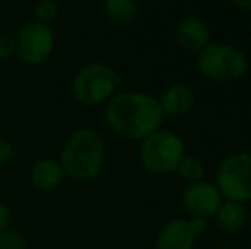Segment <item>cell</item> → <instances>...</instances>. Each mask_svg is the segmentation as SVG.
<instances>
[{"label":"cell","instance_id":"1","mask_svg":"<svg viewBox=\"0 0 251 249\" xmlns=\"http://www.w3.org/2000/svg\"><path fill=\"white\" fill-rule=\"evenodd\" d=\"M164 113L157 97L144 92H122L109 99L106 121L120 136L128 140L147 138L161 128Z\"/></svg>","mask_w":251,"mask_h":249},{"label":"cell","instance_id":"18","mask_svg":"<svg viewBox=\"0 0 251 249\" xmlns=\"http://www.w3.org/2000/svg\"><path fill=\"white\" fill-rule=\"evenodd\" d=\"M16 157V149H14L12 142L3 136H0V166H7L10 164Z\"/></svg>","mask_w":251,"mask_h":249},{"label":"cell","instance_id":"20","mask_svg":"<svg viewBox=\"0 0 251 249\" xmlns=\"http://www.w3.org/2000/svg\"><path fill=\"white\" fill-rule=\"evenodd\" d=\"M188 227L190 230L193 232V236L199 237V236H203L205 232H207V219H201V217H190L188 220Z\"/></svg>","mask_w":251,"mask_h":249},{"label":"cell","instance_id":"8","mask_svg":"<svg viewBox=\"0 0 251 249\" xmlns=\"http://www.w3.org/2000/svg\"><path fill=\"white\" fill-rule=\"evenodd\" d=\"M222 202L224 198L217 186L203 180L190 183L181 196V203L186 212L192 217H201V219L214 217Z\"/></svg>","mask_w":251,"mask_h":249},{"label":"cell","instance_id":"16","mask_svg":"<svg viewBox=\"0 0 251 249\" xmlns=\"http://www.w3.org/2000/svg\"><path fill=\"white\" fill-rule=\"evenodd\" d=\"M0 249H26V237L21 230L7 227L0 232Z\"/></svg>","mask_w":251,"mask_h":249},{"label":"cell","instance_id":"4","mask_svg":"<svg viewBox=\"0 0 251 249\" xmlns=\"http://www.w3.org/2000/svg\"><path fill=\"white\" fill-rule=\"evenodd\" d=\"M197 70L214 82L238 80L248 70L246 55L236 46L224 43H208L197 55Z\"/></svg>","mask_w":251,"mask_h":249},{"label":"cell","instance_id":"11","mask_svg":"<svg viewBox=\"0 0 251 249\" xmlns=\"http://www.w3.org/2000/svg\"><path fill=\"white\" fill-rule=\"evenodd\" d=\"M175 36L179 46L188 51H195V53H199L210 43V29L203 21L197 17H185L179 21Z\"/></svg>","mask_w":251,"mask_h":249},{"label":"cell","instance_id":"7","mask_svg":"<svg viewBox=\"0 0 251 249\" xmlns=\"http://www.w3.org/2000/svg\"><path fill=\"white\" fill-rule=\"evenodd\" d=\"M16 55L27 65H40L47 62L55 48V34L50 26L41 23H27L17 31Z\"/></svg>","mask_w":251,"mask_h":249},{"label":"cell","instance_id":"5","mask_svg":"<svg viewBox=\"0 0 251 249\" xmlns=\"http://www.w3.org/2000/svg\"><path fill=\"white\" fill-rule=\"evenodd\" d=\"M122 77L106 63H89L77 72L72 84L75 99L84 106H98L115 96Z\"/></svg>","mask_w":251,"mask_h":249},{"label":"cell","instance_id":"10","mask_svg":"<svg viewBox=\"0 0 251 249\" xmlns=\"http://www.w3.org/2000/svg\"><path fill=\"white\" fill-rule=\"evenodd\" d=\"M157 101L161 104L164 116H185L190 113L193 103H195V94L190 86L176 82L166 87Z\"/></svg>","mask_w":251,"mask_h":249},{"label":"cell","instance_id":"19","mask_svg":"<svg viewBox=\"0 0 251 249\" xmlns=\"http://www.w3.org/2000/svg\"><path fill=\"white\" fill-rule=\"evenodd\" d=\"M16 55V41L9 34L0 33V60H9Z\"/></svg>","mask_w":251,"mask_h":249},{"label":"cell","instance_id":"17","mask_svg":"<svg viewBox=\"0 0 251 249\" xmlns=\"http://www.w3.org/2000/svg\"><path fill=\"white\" fill-rule=\"evenodd\" d=\"M56 16H58V7L51 0H41L34 7V21L36 23L50 26L53 21L56 19Z\"/></svg>","mask_w":251,"mask_h":249},{"label":"cell","instance_id":"14","mask_svg":"<svg viewBox=\"0 0 251 249\" xmlns=\"http://www.w3.org/2000/svg\"><path fill=\"white\" fill-rule=\"evenodd\" d=\"M104 16L115 24H126L137 16L135 0H104Z\"/></svg>","mask_w":251,"mask_h":249},{"label":"cell","instance_id":"13","mask_svg":"<svg viewBox=\"0 0 251 249\" xmlns=\"http://www.w3.org/2000/svg\"><path fill=\"white\" fill-rule=\"evenodd\" d=\"M31 183L41 191H51L62 184L65 173L60 164V160L55 159H40L31 167Z\"/></svg>","mask_w":251,"mask_h":249},{"label":"cell","instance_id":"3","mask_svg":"<svg viewBox=\"0 0 251 249\" xmlns=\"http://www.w3.org/2000/svg\"><path fill=\"white\" fill-rule=\"evenodd\" d=\"M186 147L181 136L169 130L154 132L140 143L139 159L146 171L152 174H169L178 169L185 157Z\"/></svg>","mask_w":251,"mask_h":249},{"label":"cell","instance_id":"2","mask_svg":"<svg viewBox=\"0 0 251 249\" xmlns=\"http://www.w3.org/2000/svg\"><path fill=\"white\" fill-rule=\"evenodd\" d=\"M104 152V142L100 133L91 128H80L67 138L60 156V164L65 176L70 180L89 181L101 173Z\"/></svg>","mask_w":251,"mask_h":249},{"label":"cell","instance_id":"15","mask_svg":"<svg viewBox=\"0 0 251 249\" xmlns=\"http://www.w3.org/2000/svg\"><path fill=\"white\" fill-rule=\"evenodd\" d=\"M176 171L181 176V180H185L186 183H197V181L203 180L205 164L200 157L192 156V154H185V157L181 159V162H179Z\"/></svg>","mask_w":251,"mask_h":249},{"label":"cell","instance_id":"21","mask_svg":"<svg viewBox=\"0 0 251 249\" xmlns=\"http://www.w3.org/2000/svg\"><path fill=\"white\" fill-rule=\"evenodd\" d=\"M10 224V210L3 202H0V232L7 229Z\"/></svg>","mask_w":251,"mask_h":249},{"label":"cell","instance_id":"22","mask_svg":"<svg viewBox=\"0 0 251 249\" xmlns=\"http://www.w3.org/2000/svg\"><path fill=\"white\" fill-rule=\"evenodd\" d=\"M234 7L243 10H251V0H229Z\"/></svg>","mask_w":251,"mask_h":249},{"label":"cell","instance_id":"6","mask_svg":"<svg viewBox=\"0 0 251 249\" xmlns=\"http://www.w3.org/2000/svg\"><path fill=\"white\" fill-rule=\"evenodd\" d=\"M215 186L222 198L246 203L251 200V154L232 152L215 171Z\"/></svg>","mask_w":251,"mask_h":249},{"label":"cell","instance_id":"23","mask_svg":"<svg viewBox=\"0 0 251 249\" xmlns=\"http://www.w3.org/2000/svg\"><path fill=\"white\" fill-rule=\"evenodd\" d=\"M241 249H248V248H241Z\"/></svg>","mask_w":251,"mask_h":249},{"label":"cell","instance_id":"12","mask_svg":"<svg viewBox=\"0 0 251 249\" xmlns=\"http://www.w3.org/2000/svg\"><path fill=\"white\" fill-rule=\"evenodd\" d=\"M214 217L217 227L227 236L239 234L248 222V212H246L245 203L231 202V200H224Z\"/></svg>","mask_w":251,"mask_h":249},{"label":"cell","instance_id":"9","mask_svg":"<svg viewBox=\"0 0 251 249\" xmlns=\"http://www.w3.org/2000/svg\"><path fill=\"white\" fill-rule=\"evenodd\" d=\"M195 239L185 219H173L159 229L155 249H193Z\"/></svg>","mask_w":251,"mask_h":249}]
</instances>
